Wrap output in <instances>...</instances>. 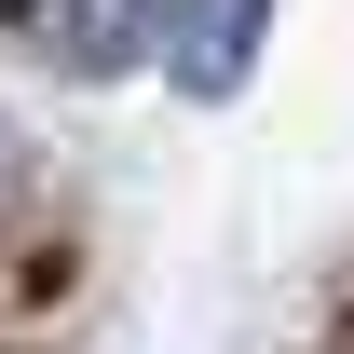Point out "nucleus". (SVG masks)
Here are the masks:
<instances>
[{
	"label": "nucleus",
	"instance_id": "nucleus-1",
	"mask_svg": "<svg viewBox=\"0 0 354 354\" xmlns=\"http://www.w3.org/2000/svg\"><path fill=\"white\" fill-rule=\"evenodd\" d=\"M0 28H41L68 68H123L150 41V0H0Z\"/></svg>",
	"mask_w": 354,
	"mask_h": 354
},
{
	"label": "nucleus",
	"instance_id": "nucleus-2",
	"mask_svg": "<svg viewBox=\"0 0 354 354\" xmlns=\"http://www.w3.org/2000/svg\"><path fill=\"white\" fill-rule=\"evenodd\" d=\"M259 14H272V0H177V82H191V95H232L245 55H259Z\"/></svg>",
	"mask_w": 354,
	"mask_h": 354
}]
</instances>
